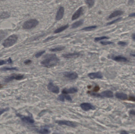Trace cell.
Returning a JSON list of instances; mask_svg holds the SVG:
<instances>
[{"mask_svg":"<svg viewBox=\"0 0 135 134\" xmlns=\"http://www.w3.org/2000/svg\"><path fill=\"white\" fill-rule=\"evenodd\" d=\"M59 62V59L56 54H49L45 56V59L41 61V64L44 67L50 68L56 66Z\"/></svg>","mask_w":135,"mask_h":134,"instance_id":"obj_1","label":"cell"},{"mask_svg":"<svg viewBox=\"0 0 135 134\" xmlns=\"http://www.w3.org/2000/svg\"><path fill=\"white\" fill-rule=\"evenodd\" d=\"M18 37L16 35H12L9 36L3 43V45L5 48L10 47L14 45L17 41Z\"/></svg>","mask_w":135,"mask_h":134,"instance_id":"obj_2","label":"cell"},{"mask_svg":"<svg viewBox=\"0 0 135 134\" xmlns=\"http://www.w3.org/2000/svg\"><path fill=\"white\" fill-rule=\"evenodd\" d=\"M39 22L36 19H31L24 22L22 27L25 30H30L36 27Z\"/></svg>","mask_w":135,"mask_h":134,"instance_id":"obj_3","label":"cell"},{"mask_svg":"<svg viewBox=\"0 0 135 134\" xmlns=\"http://www.w3.org/2000/svg\"><path fill=\"white\" fill-rule=\"evenodd\" d=\"M91 96L98 97H106V98H112L114 97V93L111 90H107L103 91L100 93H95V92H89Z\"/></svg>","mask_w":135,"mask_h":134,"instance_id":"obj_4","label":"cell"},{"mask_svg":"<svg viewBox=\"0 0 135 134\" xmlns=\"http://www.w3.org/2000/svg\"><path fill=\"white\" fill-rule=\"evenodd\" d=\"M49 91L55 94H58L60 92V89L58 86L55 85L52 82H50L47 86Z\"/></svg>","mask_w":135,"mask_h":134,"instance_id":"obj_5","label":"cell"},{"mask_svg":"<svg viewBox=\"0 0 135 134\" xmlns=\"http://www.w3.org/2000/svg\"><path fill=\"white\" fill-rule=\"evenodd\" d=\"M17 115L20 118V119L22 121V122H24L26 123L33 124L35 122L33 118L31 117V116H24L21 115L19 114H17Z\"/></svg>","mask_w":135,"mask_h":134,"instance_id":"obj_6","label":"cell"},{"mask_svg":"<svg viewBox=\"0 0 135 134\" xmlns=\"http://www.w3.org/2000/svg\"><path fill=\"white\" fill-rule=\"evenodd\" d=\"M56 123L60 125H66L69 127H76L77 125L75 123L72 121L68 120L57 121Z\"/></svg>","mask_w":135,"mask_h":134,"instance_id":"obj_7","label":"cell"},{"mask_svg":"<svg viewBox=\"0 0 135 134\" xmlns=\"http://www.w3.org/2000/svg\"><path fill=\"white\" fill-rule=\"evenodd\" d=\"M63 75L64 77L71 80H76L78 77V74L74 72H66L63 73Z\"/></svg>","mask_w":135,"mask_h":134,"instance_id":"obj_8","label":"cell"},{"mask_svg":"<svg viewBox=\"0 0 135 134\" xmlns=\"http://www.w3.org/2000/svg\"><path fill=\"white\" fill-rule=\"evenodd\" d=\"M80 107L83 111H85L90 110H95L96 107L92 104L89 103H83L80 105Z\"/></svg>","mask_w":135,"mask_h":134,"instance_id":"obj_9","label":"cell"},{"mask_svg":"<svg viewBox=\"0 0 135 134\" xmlns=\"http://www.w3.org/2000/svg\"><path fill=\"white\" fill-rule=\"evenodd\" d=\"M83 7H81L74 13L72 15V21L76 20L79 18L80 16L83 14Z\"/></svg>","mask_w":135,"mask_h":134,"instance_id":"obj_10","label":"cell"},{"mask_svg":"<svg viewBox=\"0 0 135 134\" xmlns=\"http://www.w3.org/2000/svg\"><path fill=\"white\" fill-rule=\"evenodd\" d=\"M88 76L91 79H102L103 75L100 72H98L96 73H90L88 74Z\"/></svg>","mask_w":135,"mask_h":134,"instance_id":"obj_11","label":"cell"},{"mask_svg":"<svg viewBox=\"0 0 135 134\" xmlns=\"http://www.w3.org/2000/svg\"><path fill=\"white\" fill-rule=\"evenodd\" d=\"M24 76L22 75H13L12 76L10 77H8L6 78L5 80V81L6 82H9L10 81H12L13 80H20L24 79Z\"/></svg>","mask_w":135,"mask_h":134,"instance_id":"obj_12","label":"cell"},{"mask_svg":"<svg viewBox=\"0 0 135 134\" xmlns=\"http://www.w3.org/2000/svg\"><path fill=\"white\" fill-rule=\"evenodd\" d=\"M64 9L62 6H60L57 12L55 17V19L57 21H60L62 19L64 15Z\"/></svg>","mask_w":135,"mask_h":134,"instance_id":"obj_13","label":"cell"},{"mask_svg":"<svg viewBox=\"0 0 135 134\" xmlns=\"http://www.w3.org/2000/svg\"><path fill=\"white\" fill-rule=\"evenodd\" d=\"M58 100L62 102H64L65 100L72 102V98L70 95L66 94H63L60 95L57 98Z\"/></svg>","mask_w":135,"mask_h":134,"instance_id":"obj_14","label":"cell"},{"mask_svg":"<svg viewBox=\"0 0 135 134\" xmlns=\"http://www.w3.org/2000/svg\"><path fill=\"white\" fill-rule=\"evenodd\" d=\"M78 89H77L76 88L71 87L69 89L65 88V89H63L62 92L63 94H74V93H76L78 92Z\"/></svg>","mask_w":135,"mask_h":134,"instance_id":"obj_15","label":"cell"},{"mask_svg":"<svg viewBox=\"0 0 135 134\" xmlns=\"http://www.w3.org/2000/svg\"><path fill=\"white\" fill-rule=\"evenodd\" d=\"M80 55L79 52H74V53H68L64 54L62 56L65 58H76L79 57Z\"/></svg>","mask_w":135,"mask_h":134,"instance_id":"obj_16","label":"cell"},{"mask_svg":"<svg viewBox=\"0 0 135 134\" xmlns=\"http://www.w3.org/2000/svg\"><path fill=\"white\" fill-rule=\"evenodd\" d=\"M124 12L121 10H116L114 11L109 15L108 19H111L117 16H121L123 14Z\"/></svg>","mask_w":135,"mask_h":134,"instance_id":"obj_17","label":"cell"},{"mask_svg":"<svg viewBox=\"0 0 135 134\" xmlns=\"http://www.w3.org/2000/svg\"><path fill=\"white\" fill-rule=\"evenodd\" d=\"M112 59L114 61L117 62H126L128 61L126 57H124L122 56L121 55H119V56H116L114 57H112Z\"/></svg>","mask_w":135,"mask_h":134,"instance_id":"obj_18","label":"cell"},{"mask_svg":"<svg viewBox=\"0 0 135 134\" xmlns=\"http://www.w3.org/2000/svg\"><path fill=\"white\" fill-rule=\"evenodd\" d=\"M115 96L117 98L122 100H126L128 99V95L122 92H117L115 94Z\"/></svg>","mask_w":135,"mask_h":134,"instance_id":"obj_19","label":"cell"},{"mask_svg":"<svg viewBox=\"0 0 135 134\" xmlns=\"http://www.w3.org/2000/svg\"><path fill=\"white\" fill-rule=\"evenodd\" d=\"M83 23H84V20L83 19H81V20H79V21L74 22V23L72 24V28L75 29L78 28L80 26H81Z\"/></svg>","mask_w":135,"mask_h":134,"instance_id":"obj_20","label":"cell"},{"mask_svg":"<svg viewBox=\"0 0 135 134\" xmlns=\"http://www.w3.org/2000/svg\"><path fill=\"white\" fill-rule=\"evenodd\" d=\"M69 24H67L66 25H64V26H61V27H59V28H58L54 31V33L55 34H58L60 32H62L63 31L65 30L66 29L69 28Z\"/></svg>","mask_w":135,"mask_h":134,"instance_id":"obj_21","label":"cell"},{"mask_svg":"<svg viewBox=\"0 0 135 134\" xmlns=\"http://www.w3.org/2000/svg\"><path fill=\"white\" fill-rule=\"evenodd\" d=\"M65 47L63 46H60V47H57L55 48H51L50 50L51 52H57L62 51L65 49Z\"/></svg>","mask_w":135,"mask_h":134,"instance_id":"obj_22","label":"cell"},{"mask_svg":"<svg viewBox=\"0 0 135 134\" xmlns=\"http://www.w3.org/2000/svg\"><path fill=\"white\" fill-rule=\"evenodd\" d=\"M37 132L40 134H49L50 133V130L47 128H42V129L38 130Z\"/></svg>","mask_w":135,"mask_h":134,"instance_id":"obj_23","label":"cell"},{"mask_svg":"<svg viewBox=\"0 0 135 134\" xmlns=\"http://www.w3.org/2000/svg\"><path fill=\"white\" fill-rule=\"evenodd\" d=\"M97 26H96V25H94V26H89L88 27H85V28H83L81 29L82 30L85 31H90L93 30H95V29L97 28Z\"/></svg>","mask_w":135,"mask_h":134,"instance_id":"obj_24","label":"cell"},{"mask_svg":"<svg viewBox=\"0 0 135 134\" xmlns=\"http://www.w3.org/2000/svg\"><path fill=\"white\" fill-rule=\"evenodd\" d=\"M10 16V14L7 12H4L2 13L0 15V18L1 19H6Z\"/></svg>","mask_w":135,"mask_h":134,"instance_id":"obj_25","label":"cell"},{"mask_svg":"<svg viewBox=\"0 0 135 134\" xmlns=\"http://www.w3.org/2000/svg\"><path fill=\"white\" fill-rule=\"evenodd\" d=\"M86 3L89 8H91L95 5V0H85Z\"/></svg>","mask_w":135,"mask_h":134,"instance_id":"obj_26","label":"cell"},{"mask_svg":"<svg viewBox=\"0 0 135 134\" xmlns=\"http://www.w3.org/2000/svg\"><path fill=\"white\" fill-rule=\"evenodd\" d=\"M109 38L106 37V36H102V37H97L95 38V42H98V41H100L102 40H108L109 39Z\"/></svg>","mask_w":135,"mask_h":134,"instance_id":"obj_27","label":"cell"},{"mask_svg":"<svg viewBox=\"0 0 135 134\" xmlns=\"http://www.w3.org/2000/svg\"><path fill=\"white\" fill-rule=\"evenodd\" d=\"M1 70L3 71H13V70L17 71L18 69L16 67H4Z\"/></svg>","mask_w":135,"mask_h":134,"instance_id":"obj_28","label":"cell"},{"mask_svg":"<svg viewBox=\"0 0 135 134\" xmlns=\"http://www.w3.org/2000/svg\"><path fill=\"white\" fill-rule=\"evenodd\" d=\"M122 19V17H119V18H117V19H115L114 21H112L110 22H108L107 24V25H110L111 24H113L115 23L116 22H118L119 21H121Z\"/></svg>","mask_w":135,"mask_h":134,"instance_id":"obj_29","label":"cell"},{"mask_svg":"<svg viewBox=\"0 0 135 134\" xmlns=\"http://www.w3.org/2000/svg\"><path fill=\"white\" fill-rule=\"evenodd\" d=\"M46 51L45 50H43V51H40V52H38L35 54V57L36 58H38V57H40L41 56V55H43L44 53H45Z\"/></svg>","mask_w":135,"mask_h":134,"instance_id":"obj_30","label":"cell"},{"mask_svg":"<svg viewBox=\"0 0 135 134\" xmlns=\"http://www.w3.org/2000/svg\"><path fill=\"white\" fill-rule=\"evenodd\" d=\"M102 45H112V44H114V42H112V41H101L100 42Z\"/></svg>","mask_w":135,"mask_h":134,"instance_id":"obj_31","label":"cell"},{"mask_svg":"<svg viewBox=\"0 0 135 134\" xmlns=\"http://www.w3.org/2000/svg\"><path fill=\"white\" fill-rule=\"evenodd\" d=\"M118 45L122 47H124L127 45V43L124 41H119L118 42Z\"/></svg>","mask_w":135,"mask_h":134,"instance_id":"obj_32","label":"cell"},{"mask_svg":"<svg viewBox=\"0 0 135 134\" xmlns=\"http://www.w3.org/2000/svg\"><path fill=\"white\" fill-rule=\"evenodd\" d=\"M9 110V108L8 107L0 109V116L1 115V114H3V113H4L5 112H7Z\"/></svg>","mask_w":135,"mask_h":134,"instance_id":"obj_33","label":"cell"},{"mask_svg":"<svg viewBox=\"0 0 135 134\" xmlns=\"http://www.w3.org/2000/svg\"><path fill=\"white\" fill-rule=\"evenodd\" d=\"M57 36H52V37H49V38H47L46 40H45L44 41V42H47V41H49L50 40H53V39H54L55 38V39L57 38Z\"/></svg>","mask_w":135,"mask_h":134,"instance_id":"obj_34","label":"cell"},{"mask_svg":"<svg viewBox=\"0 0 135 134\" xmlns=\"http://www.w3.org/2000/svg\"><path fill=\"white\" fill-rule=\"evenodd\" d=\"M6 63H8V60L5 61L4 60H0V66L6 64Z\"/></svg>","mask_w":135,"mask_h":134,"instance_id":"obj_35","label":"cell"},{"mask_svg":"<svg viewBox=\"0 0 135 134\" xmlns=\"http://www.w3.org/2000/svg\"><path fill=\"white\" fill-rule=\"evenodd\" d=\"M32 63L31 60H30V59H27V60H25L24 61V63L26 65H28V64H30Z\"/></svg>","mask_w":135,"mask_h":134,"instance_id":"obj_36","label":"cell"},{"mask_svg":"<svg viewBox=\"0 0 135 134\" xmlns=\"http://www.w3.org/2000/svg\"><path fill=\"white\" fill-rule=\"evenodd\" d=\"M129 114L135 116V111L134 110H131L129 111Z\"/></svg>","mask_w":135,"mask_h":134,"instance_id":"obj_37","label":"cell"},{"mask_svg":"<svg viewBox=\"0 0 135 134\" xmlns=\"http://www.w3.org/2000/svg\"><path fill=\"white\" fill-rule=\"evenodd\" d=\"M134 0H128V4L129 5H131L133 4L134 3Z\"/></svg>","mask_w":135,"mask_h":134,"instance_id":"obj_38","label":"cell"},{"mask_svg":"<svg viewBox=\"0 0 135 134\" xmlns=\"http://www.w3.org/2000/svg\"><path fill=\"white\" fill-rule=\"evenodd\" d=\"M128 17H135V13H133L129 15Z\"/></svg>","mask_w":135,"mask_h":134,"instance_id":"obj_39","label":"cell"},{"mask_svg":"<svg viewBox=\"0 0 135 134\" xmlns=\"http://www.w3.org/2000/svg\"><path fill=\"white\" fill-rule=\"evenodd\" d=\"M8 64H12V59L10 57L8 58Z\"/></svg>","mask_w":135,"mask_h":134,"instance_id":"obj_40","label":"cell"},{"mask_svg":"<svg viewBox=\"0 0 135 134\" xmlns=\"http://www.w3.org/2000/svg\"><path fill=\"white\" fill-rule=\"evenodd\" d=\"M131 38H132V39L133 40L135 41V33H133L132 34Z\"/></svg>","mask_w":135,"mask_h":134,"instance_id":"obj_41","label":"cell"},{"mask_svg":"<svg viewBox=\"0 0 135 134\" xmlns=\"http://www.w3.org/2000/svg\"><path fill=\"white\" fill-rule=\"evenodd\" d=\"M121 134H128V133L127 131H125V130H123V131H122L121 132Z\"/></svg>","mask_w":135,"mask_h":134,"instance_id":"obj_42","label":"cell"},{"mask_svg":"<svg viewBox=\"0 0 135 134\" xmlns=\"http://www.w3.org/2000/svg\"><path fill=\"white\" fill-rule=\"evenodd\" d=\"M130 55H131V56H132L134 57H135V54H131Z\"/></svg>","mask_w":135,"mask_h":134,"instance_id":"obj_43","label":"cell"},{"mask_svg":"<svg viewBox=\"0 0 135 134\" xmlns=\"http://www.w3.org/2000/svg\"><path fill=\"white\" fill-rule=\"evenodd\" d=\"M3 86L2 85H1V84H0V89H1V88H3Z\"/></svg>","mask_w":135,"mask_h":134,"instance_id":"obj_44","label":"cell"},{"mask_svg":"<svg viewBox=\"0 0 135 134\" xmlns=\"http://www.w3.org/2000/svg\"><path fill=\"white\" fill-rule=\"evenodd\" d=\"M4 1V0H0V1Z\"/></svg>","mask_w":135,"mask_h":134,"instance_id":"obj_45","label":"cell"}]
</instances>
